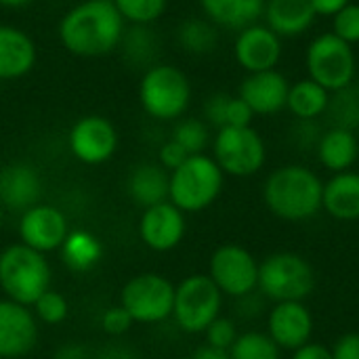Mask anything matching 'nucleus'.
<instances>
[{"instance_id":"28","label":"nucleus","mask_w":359,"mask_h":359,"mask_svg":"<svg viewBox=\"0 0 359 359\" xmlns=\"http://www.w3.org/2000/svg\"><path fill=\"white\" fill-rule=\"evenodd\" d=\"M175 40L179 48L194 57H204L217 50L219 46V27L206 17H187L175 29Z\"/></svg>"},{"instance_id":"26","label":"nucleus","mask_w":359,"mask_h":359,"mask_svg":"<svg viewBox=\"0 0 359 359\" xmlns=\"http://www.w3.org/2000/svg\"><path fill=\"white\" fill-rule=\"evenodd\" d=\"M59 257L72 273H88L103 259V242L88 229H69Z\"/></svg>"},{"instance_id":"33","label":"nucleus","mask_w":359,"mask_h":359,"mask_svg":"<svg viewBox=\"0 0 359 359\" xmlns=\"http://www.w3.org/2000/svg\"><path fill=\"white\" fill-rule=\"evenodd\" d=\"M126 25H154L168 8V0H111Z\"/></svg>"},{"instance_id":"19","label":"nucleus","mask_w":359,"mask_h":359,"mask_svg":"<svg viewBox=\"0 0 359 359\" xmlns=\"http://www.w3.org/2000/svg\"><path fill=\"white\" fill-rule=\"evenodd\" d=\"M290 90V80L278 72H257L248 74L238 88V97L252 109L255 116H276L286 109V99Z\"/></svg>"},{"instance_id":"47","label":"nucleus","mask_w":359,"mask_h":359,"mask_svg":"<svg viewBox=\"0 0 359 359\" xmlns=\"http://www.w3.org/2000/svg\"><path fill=\"white\" fill-rule=\"evenodd\" d=\"M189 359H231L229 358V351H223V349H217V347H210V345H202L198 347L191 358Z\"/></svg>"},{"instance_id":"39","label":"nucleus","mask_w":359,"mask_h":359,"mask_svg":"<svg viewBox=\"0 0 359 359\" xmlns=\"http://www.w3.org/2000/svg\"><path fill=\"white\" fill-rule=\"evenodd\" d=\"M322 133L324 130L320 128L318 120H297V124L290 130V137H292V143L299 145L301 149H309V147L316 149Z\"/></svg>"},{"instance_id":"38","label":"nucleus","mask_w":359,"mask_h":359,"mask_svg":"<svg viewBox=\"0 0 359 359\" xmlns=\"http://www.w3.org/2000/svg\"><path fill=\"white\" fill-rule=\"evenodd\" d=\"M229 97L227 93H215L210 95L206 101H204V107H202V114H204V122L210 126V128H223L225 126V114H227V103H229Z\"/></svg>"},{"instance_id":"22","label":"nucleus","mask_w":359,"mask_h":359,"mask_svg":"<svg viewBox=\"0 0 359 359\" xmlns=\"http://www.w3.org/2000/svg\"><path fill=\"white\" fill-rule=\"evenodd\" d=\"M263 23L284 38H299L316 23V13L309 0H265Z\"/></svg>"},{"instance_id":"20","label":"nucleus","mask_w":359,"mask_h":359,"mask_svg":"<svg viewBox=\"0 0 359 359\" xmlns=\"http://www.w3.org/2000/svg\"><path fill=\"white\" fill-rule=\"evenodd\" d=\"M38 61L34 38L11 23H0V82L25 78Z\"/></svg>"},{"instance_id":"43","label":"nucleus","mask_w":359,"mask_h":359,"mask_svg":"<svg viewBox=\"0 0 359 359\" xmlns=\"http://www.w3.org/2000/svg\"><path fill=\"white\" fill-rule=\"evenodd\" d=\"M292 359H332V351L322 343L309 341L307 345L292 351Z\"/></svg>"},{"instance_id":"23","label":"nucleus","mask_w":359,"mask_h":359,"mask_svg":"<svg viewBox=\"0 0 359 359\" xmlns=\"http://www.w3.org/2000/svg\"><path fill=\"white\" fill-rule=\"evenodd\" d=\"M322 210L337 221H359V172L345 170L324 181Z\"/></svg>"},{"instance_id":"21","label":"nucleus","mask_w":359,"mask_h":359,"mask_svg":"<svg viewBox=\"0 0 359 359\" xmlns=\"http://www.w3.org/2000/svg\"><path fill=\"white\" fill-rule=\"evenodd\" d=\"M170 172L164 170L158 162H139L126 175V196L139 208H149L168 200Z\"/></svg>"},{"instance_id":"14","label":"nucleus","mask_w":359,"mask_h":359,"mask_svg":"<svg viewBox=\"0 0 359 359\" xmlns=\"http://www.w3.org/2000/svg\"><path fill=\"white\" fill-rule=\"evenodd\" d=\"M139 240L154 252H170L185 240L187 215L179 210L172 202H162L149 206L139 217Z\"/></svg>"},{"instance_id":"24","label":"nucleus","mask_w":359,"mask_h":359,"mask_svg":"<svg viewBox=\"0 0 359 359\" xmlns=\"http://www.w3.org/2000/svg\"><path fill=\"white\" fill-rule=\"evenodd\" d=\"M316 154L320 164L332 175L353 170L359 158V139L355 130L341 126L326 128L316 145Z\"/></svg>"},{"instance_id":"46","label":"nucleus","mask_w":359,"mask_h":359,"mask_svg":"<svg viewBox=\"0 0 359 359\" xmlns=\"http://www.w3.org/2000/svg\"><path fill=\"white\" fill-rule=\"evenodd\" d=\"M55 359H90L88 349L80 343H65L57 349Z\"/></svg>"},{"instance_id":"13","label":"nucleus","mask_w":359,"mask_h":359,"mask_svg":"<svg viewBox=\"0 0 359 359\" xmlns=\"http://www.w3.org/2000/svg\"><path fill=\"white\" fill-rule=\"evenodd\" d=\"M69 229L72 227H69L67 215L61 208L53 204H42V202L21 212L19 223H17L19 242L42 255L59 252Z\"/></svg>"},{"instance_id":"36","label":"nucleus","mask_w":359,"mask_h":359,"mask_svg":"<svg viewBox=\"0 0 359 359\" xmlns=\"http://www.w3.org/2000/svg\"><path fill=\"white\" fill-rule=\"evenodd\" d=\"M238 326L233 320L229 318H223L219 316L206 330H204V339H206V345L210 347H217V349H223V351H229L231 345L236 343L238 339Z\"/></svg>"},{"instance_id":"5","label":"nucleus","mask_w":359,"mask_h":359,"mask_svg":"<svg viewBox=\"0 0 359 359\" xmlns=\"http://www.w3.org/2000/svg\"><path fill=\"white\" fill-rule=\"evenodd\" d=\"M225 187V172L212 156H189L177 170L170 172L168 202L185 215H196L210 208Z\"/></svg>"},{"instance_id":"12","label":"nucleus","mask_w":359,"mask_h":359,"mask_svg":"<svg viewBox=\"0 0 359 359\" xmlns=\"http://www.w3.org/2000/svg\"><path fill=\"white\" fill-rule=\"evenodd\" d=\"M120 145L118 128L111 120L99 114L78 118L67 133L69 154L84 166H99L109 162Z\"/></svg>"},{"instance_id":"15","label":"nucleus","mask_w":359,"mask_h":359,"mask_svg":"<svg viewBox=\"0 0 359 359\" xmlns=\"http://www.w3.org/2000/svg\"><path fill=\"white\" fill-rule=\"evenodd\" d=\"M282 53H284L282 38L261 21L236 34L233 59L246 74L278 69Z\"/></svg>"},{"instance_id":"29","label":"nucleus","mask_w":359,"mask_h":359,"mask_svg":"<svg viewBox=\"0 0 359 359\" xmlns=\"http://www.w3.org/2000/svg\"><path fill=\"white\" fill-rule=\"evenodd\" d=\"M158 36L154 32L151 25H126L122 42H120V50L124 55V59L130 65L137 67H151L158 57Z\"/></svg>"},{"instance_id":"41","label":"nucleus","mask_w":359,"mask_h":359,"mask_svg":"<svg viewBox=\"0 0 359 359\" xmlns=\"http://www.w3.org/2000/svg\"><path fill=\"white\" fill-rule=\"evenodd\" d=\"M252 120H255V114L244 103V99H240L238 95H231L229 97V103H227L225 126H252Z\"/></svg>"},{"instance_id":"45","label":"nucleus","mask_w":359,"mask_h":359,"mask_svg":"<svg viewBox=\"0 0 359 359\" xmlns=\"http://www.w3.org/2000/svg\"><path fill=\"white\" fill-rule=\"evenodd\" d=\"M93 359H139V355L124 345H109V347H103Z\"/></svg>"},{"instance_id":"34","label":"nucleus","mask_w":359,"mask_h":359,"mask_svg":"<svg viewBox=\"0 0 359 359\" xmlns=\"http://www.w3.org/2000/svg\"><path fill=\"white\" fill-rule=\"evenodd\" d=\"M38 320V324L44 326H59L69 316V303L59 290H46L32 307H29Z\"/></svg>"},{"instance_id":"48","label":"nucleus","mask_w":359,"mask_h":359,"mask_svg":"<svg viewBox=\"0 0 359 359\" xmlns=\"http://www.w3.org/2000/svg\"><path fill=\"white\" fill-rule=\"evenodd\" d=\"M32 2L34 0H0V6L8 8V11H17V8H23V6H27Z\"/></svg>"},{"instance_id":"4","label":"nucleus","mask_w":359,"mask_h":359,"mask_svg":"<svg viewBox=\"0 0 359 359\" xmlns=\"http://www.w3.org/2000/svg\"><path fill=\"white\" fill-rule=\"evenodd\" d=\"M194 88L189 76L172 63H154L139 82L141 109L156 122H177L191 105Z\"/></svg>"},{"instance_id":"10","label":"nucleus","mask_w":359,"mask_h":359,"mask_svg":"<svg viewBox=\"0 0 359 359\" xmlns=\"http://www.w3.org/2000/svg\"><path fill=\"white\" fill-rule=\"evenodd\" d=\"M120 305L135 324H162L172 318L175 284L156 271L133 276L120 290Z\"/></svg>"},{"instance_id":"8","label":"nucleus","mask_w":359,"mask_h":359,"mask_svg":"<svg viewBox=\"0 0 359 359\" xmlns=\"http://www.w3.org/2000/svg\"><path fill=\"white\" fill-rule=\"evenodd\" d=\"M212 158L225 177L248 179L263 170L267 162V145L252 126H225L212 137Z\"/></svg>"},{"instance_id":"16","label":"nucleus","mask_w":359,"mask_h":359,"mask_svg":"<svg viewBox=\"0 0 359 359\" xmlns=\"http://www.w3.org/2000/svg\"><path fill=\"white\" fill-rule=\"evenodd\" d=\"M38 320L34 311L8 299H0V359L29 355L38 343Z\"/></svg>"},{"instance_id":"17","label":"nucleus","mask_w":359,"mask_h":359,"mask_svg":"<svg viewBox=\"0 0 359 359\" xmlns=\"http://www.w3.org/2000/svg\"><path fill=\"white\" fill-rule=\"evenodd\" d=\"M313 328L316 322L311 309L303 301L273 303L267 313V334L284 351H294L307 345L313 337Z\"/></svg>"},{"instance_id":"35","label":"nucleus","mask_w":359,"mask_h":359,"mask_svg":"<svg viewBox=\"0 0 359 359\" xmlns=\"http://www.w3.org/2000/svg\"><path fill=\"white\" fill-rule=\"evenodd\" d=\"M332 34L347 44H359V4L349 2L343 11L332 17Z\"/></svg>"},{"instance_id":"31","label":"nucleus","mask_w":359,"mask_h":359,"mask_svg":"<svg viewBox=\"0 0 359 359\" xmlns=\"http://www.w3.org/2000/svg\"><path fill=\"white\" fill-rule=\"evenodd\" d=\"M231 359H282V349L271 341L267 332L248 330L238 334L229 349Z\"/></svg>"},{"instance_id":"25","label":"nucleus","mask_w":359,"mask_h":359,"mask_svg":"<svg viewBox=\"0 0 359 359\" xmlns=\"http://www.w3.org/2000/svg\"><path fill=\"white\" fill-rule=\"evenodd\" d=\"M202 15L219 29L240 32L263 19L265 0H198Z\"/></svg>"},{"instance_id":"3","label":"nucleus","mask_w":359,"mask_h":359,"mask_svg":"<svg viewBox=\"0 0 359 359\" xmlns=\"http://www.w3.org/2000/svg\"><path fill=\"white\" fill-rule=\"evenodd\" d=\"M46 255L17 242L0 250V290L4 299L32 307L53 286Z\"/></svg>"},{"instance_id":"9","label":"nucleus","mask_w":359,"mask_h":359,"mask_svg":"<svg viewBox=\"0 0 359 359\" xmlns=\"http://www.w3.org/2000/svg\"><path fill=\"white\" fill-rule=\"evenodd\" d=\"M221 309L223 294L206 273H191L175 284L172 320L185 334H204Z\"/></svg>"},{"instance_id":"18","label":"nucleus","mask_w":359,"mask_h":359,"mask_svg":"<svg viewBox=\"0 0 359 359\" xmlns=\"http://www.w3.org/2000/svg\"><path fill=\"white\" fill-rule=\"evenodd\" d=\"M42 198V177L27 162H11L0 168V206L4 212L21 215Z\"/></svg>"},{"instance_id":"49","label":"nucleus","mask_w":359,"mask_h":359,"mask_svg":"<svg viewBox=\"0 0 359 359\" xmlns=\"http://www.w3.org/2000/svg\"><path fill=\"white\" fill-rule=\"evenodd\" d=\"M2 225H4V208L0 206V233H2Z\"/></svg>"},{"instance_id":"1","label":"nucleus","mask_w":359,"mask_h":359,"mask_svg":"<svg viewBox=\"0 0 359 359\" xmlns=\"http://www.w3.org/2000/svg\"><path fill=\"white\" fill-rule=\"evenodd\" d=\"M126 23L111 0H80L59 21L61 46L76 57L95 59L120 48Z\"/></svg>"},{"instance_id":"7","label":"nucleus","mask_w":359,"mask_h":359,"mask_svg":"<svg viewBox=\"0 0 359 359\" xmlns=\"http://www.w3.org/2000/svg\"><path fill=\"white\" fill-rule=\"evenodd\" d=\"M305 69L309 74L307 78L324 86L328 93L343 90L351 86L358 76L355 48L332 32H324L307 44Z\"/></svg>"},{"instance_id":"32","label":"nucleus","mask_w":359,"mask_h":359,"mask_svg":"<svg viewBox=\"0 0 359 359\" xmlns=\"http://www.w3.org/2000/svg\"><path fill=\"white\" fill-rule=\"evenodd\" d=\"M332 126L358 130L359 128V86L351 84L343 90L332 93L328 111Z\"/></svg>"},{"instance_id":"44","label":"nucleus","mask_w":359,"mask_h":359,"mask_svg":"<svg viewBox=\"0 0 359 359\" xmlns=\"http://www.w3.org/2000/svg\"><path fill=\"white\" fill-rule=\"evenodd\" d=\"M311 2V6H313V13H316V17H334L339 11H343L351 0H309Z\"/></svg>"},{"instance_id":"6","label":"nucleus","mask_w":359,"mask_h":359,"mask_svg":"<svg viewBox=\"0 0 359 359\" xmlns=\"http://www.w3.org/2000/svg\"><path fill=\"white\" fill-rule=\"evenodd\" d=\"M257 290L273 301H303L309 299L316 290V271L313 265L299 252L280 250L267 255L259 263V286Z\"/></svg>"},{"instance_id":"30","label":"nucleus","mask_w":359,"mask_h":359,"mask_svg":"<svg viewBox=\"0 0 359 359\" xmlns=\"http://www.w3.org/2000/svg\"><path fill=\"white\" fill-rule=\"evenodd\" d=\"M170 139L177 141L189 156L206 154V149L212 143L210 126L202 118H185V116L175 122Z\"/></svg>"},{"instance_id":"37","label":"nucleus","mask_w":359,"mask_h":359,"mask_svg":"<svg viewBox=\"0 0 359 359\" xmlns=\"http://www.w3.org/2000/svg\"><path fill=\"white\" fill-rule=\"evenodd\" d=\"M133 326H135L133 318L128 316V311H126L120 303L107 307V309L101 313V318H99V328H101L107 337H114V339L124 337Z\"/></svg>"},{"instance_id":"11","label":"nucleus","mask_w":359,"mask_h":359,"mask_svg":"<svg viewBox=\"0 0 359 359\" xmlns=\"http://www.w3.org/2000/svg\"><path fill=\"white\" fill-rule=\"evenodd\" d=\"M206 276L215 282L223 297L244 299L257 292L259 261L240 244H223L210 255Z\"/></svg>"},{"instance_id":"40","label":"nucleus","mask_w":359,"mask_h":359,"mask_svg":"<svg viewBox=\"0 0 359 359\" xmlns=\"http://www.w3.org/2000/svg\"><path fill=\"white\" fill-rule=\"evenodd\" d=\"M187 158H189V154H187L177 141H172V139L164 141V143L160 145V149H158V164H160L164 170H168V172L177 170Z\"/></svg>"},{"instance_id":"2","label":"nucleus","mask_w":359,"mask_h":359,"mask_svg":"<svg viewBox=\"0 0 359 359\" xmlns=\"http://www.w3.org/2000/svg\"><path fill=\"white\" fill-rule=\"evenodd\" d=\"M324 181L303 164H284L271 170L263 183L267 210L288 223H303L322 212Z\"/></svg>"},{"instance_id":"27","label":"nucleus","mask_w":359,"mask_h":359,"mask_svg":"<svg viewBox=\"0 0 359 359\" xmlns=\"http://www.w3.org/2000/svg\"><path fill=\"white\" fill-rule=\"evenodd\" d=\"M330 97L332 93H328L324 86H320L311 78H303L290 84L286 109L297 120H320L328 111Z\"/></svg>"},{"instance_id":"42","label":"nucleus","mask_w":359,"mask_h":359,"mask_svg":"<svg viewBox=\"0 0 359 359\" xmlns=\"http://www.w3.org/2000/svg\"><path fill=\"white\" fill-rule=\"evenodd\" d=\"M332 359H359V332H347L332 345Z\"/></svg>"}]
</instances>
